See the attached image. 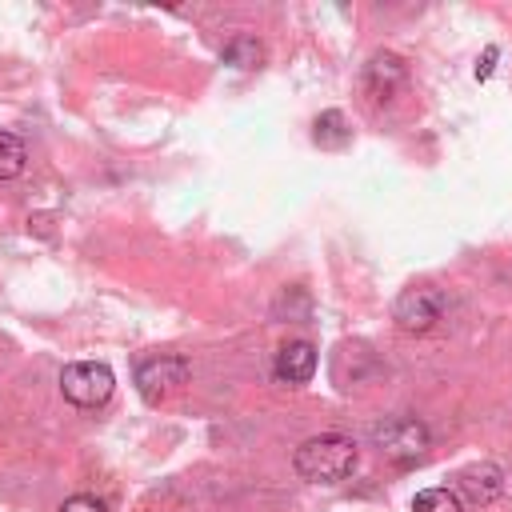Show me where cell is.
I'll return each mask as SVG.
<instances>
[{
    "mask_svg": "<svg viewBox=\"0 0 512 512\" xmlns=\"http://www.w3.org/2000/svg\"><path fill=\"white\" fill-rule=\"evenodd\" d=\"M492 60H496V48H488V52H484V64H476V76H480V80L492 72Z\"/></svg>",
    "mask_w": 512,
    "mask_h": 512,
    "instance_id": "obj_14",
    "label": "cell"
},
{
    "mask_svg": "<svg viewBox=\"0 0 512 512\" xmlns=\"http://www.w3.org/2000/svg\"><path fill=\"white\" fill-rule=\"evenodd\" d=\"M24 164H28V148H24V140L12 136V132H0V180L20 176Z\"/></svg>",
    "mask_w": 512,
    "mask_h": 512,
    "instance_id": "obj_10",
    "label": "cell"
},
{
    "mask_svg": "<svg viewBox=\"0 0 512 512\" xmlns=\"http://www.w3.org/2000/svg\"><path fill=\"white\" fill-rule=\"evenodd\" d=\"M404 76H408V68H404V60H400L396 52H376V56L364 64V88H368L372 100L396 96V88L404 84Z\"/></svg>",
    "mask_w": 512,
    "mask_h": 512,
    "instance_id": "obj_6",
    "label": "cell"
},
{
    "mask_svg": "<svg viewBox=\"0 0 512 512\" xmlns=\"http://www.w3.org/2000/svg\"><path fill=\"white\" fill-rule=\"evenodd\" d=\"M500 488H504V476H500L496 464H472V468L460 472V492H464L472 504H488V500H496Z\"/></svg>",
    "mask_w": 512,
    "mask_h": 512,
    "instance_id": "obj_8",
    "label": "cell"
},
{
    "mask_svg": "<svg viewBox=\"0 0 512 512\" xmlns=\"http://www.w3.org/2000/svg\"><path fill=\"white\" fill-rule=\"evenodd\" d=\"M292 464H296V472H300L304 480H312V484H340V480H348L352 468H356V444H352L348 436H336V432L312 436V440H304V444L296 448Z\"/></svg>",
    "mask_w": 512,
    "mask_h": 512,
    "instance_id": "obj_1",
    "label": "cell"
},
{
    "mask_svg": "<svg viewBox=\"0 0 512 512\" xmlns=\"http://www.w3.org/2000/svg\"><path fill=\"white\" fill-rule=\"evenodd\" d=\"M188 360L184 356H152L136 368V388L144 400H164L172 396L180 384H188Z\"/></svg>",
    "mask_w": 512,
    "mask_h": 512,
    "instance_id": "obj_5",
    "label": "cell"
},
{
    "mask_svg": "<svg viewBox=\"0 0 512 512\" xmlns=\"http://www.w3.org/2000/svg\"><path fill=\"white\" fill-rule=\"evenodd\" d=\"M372 440H376L380 452H384L388 460H396V464H412V460H420V456L432 448V436H428V428H424L416 416H392V420L376 424V428H372Z\"/></svg>",
    "mask_w": 512,
    "mask_h": 512,
    "instance_id": "obj_2",
    "label": "cell"
},
{
    "mask_svg": "<svg viewBox=\"0 0 512 512\" xmlns=\"http://www.w3.org/2000/svg\"><path fill=\"white\" fill-rule=\"evenodd\" d=\"M392 320H396V328L416 332V336L432 332V328L444 320V292L432 288V284L404 288V292L396 296V304H392Z\"/></svg>",
    "mask_w": 512,
    "mask_h": 512,
    "instance_id": "obj_3",
    "label": "cell"
},
{
    "mask_svg": "<svg viewBox=\"0 0 512 512\" xmlns=\"http://www.w3.org/2000/svg\"><path fill=\"white\" fill-rule=\"evenodd\" d=\"M112 388H116L112 368L108 364H96V360H80V364H68L60 372V392L76 408H100L112 396Z\"/></svg>",
    "mask_w": 512,
    "mask_h": 512,
    "instance_id": "obj_4",
    "label": "cell"
},
{
    "mask_svg": "<svg viewBox=\"0 0 512 512\" xmlns=\"http://www.w3.org/2000/svg\"><path fill=\"white\" fill-rule=\"evenodd\" d=\"M60 512H108V504L104 500H96V496H68L64 504H60Z\"/></svg>",
    "mask_w": 512,
    "mask_h": 512,
    "instance_id": "obj_13",
    "label": "cell"
},
{
    "mask_svg": "<svg viewBox=\"0 0 512 512\" xmlns=\"http://www.w3.org/2000/svg\"><path fill=\"white\" fill-rule=\"evenodd\" d=\"M260 56H264V48L256 36H232L224 44V64H232V68H256Z\"/></svg>",
    "mask_w": 512,
    "mask_h": 512,
    "instance_id": "obj_11",
    "label": "cell"
},
{
    "mask_svg": "<svg viewBox=\"0 0 512 512\" xmlns=\"http://www.w3.org/2000/svg\"><path fill=\"white\" fill-rule=\"evenodd\" d=\"M312 140H316L320 148H344V144L352 140V128H348L344 112H336V108L320 112L316 124H312Z\"/></svg>",
    "mask_w": 512,
    "mask_h": 512,
    "instance_id": "obj_9",
    "label": "cell"
},
{
    "mask_svg": "<svg viewBox=\"0 0 512 512\" xmlns=\"http://www.w3.org/2000/svg\"><path fill=\"white\" fill-rule=\"evenodd\" d=\"M412 512H464V508L452 488H424V492H416Z\"/></svg>",
    "mask_w": 512,
    "mask_h": 512,
    "instance_id": "obj_12",
    "label": "cell"
},
{
    "mask_svg": "<svg viewBox=\"0 0 512 512\" xmlns=\"http://www.w3.org/2000/svg\"><path fill=\"white\" fill-rule=\"evenodd\" d=\"M276 380L280 384H308L312 372H316V348L308 340H292L276 352V364H272Z\"/></svg>",
    "mask_w": 512,
    "mask_h": 512,
    "instance_id": "obj_7",
    "label": "cell"
}]
</instances>
